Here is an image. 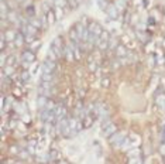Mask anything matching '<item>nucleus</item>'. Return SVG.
Instances as JSON below:
<instances>
[{"label": "nucleus", "instance_id": "nucleus-1", "mask_svg": "<svg viewBox=\"0 0 165 164\" xmlns=\"http://www.w3.org/2000/svg\"><path fill=\"white\" fill-rule=\"evenodd\" d=\"M88 30H89V34H90L92 37H95L96 40L99 38V37L102 36V33H103V30H102V27H100V24H99V23H96V21L89 23Z\"/></svg>", "mask_w": 165, "mask_h": 164}, {"label": "nucleus", "instance_id": "nucleus-2", "mask_svg": "<svg viewBox=\"0 0 165 164\" xmlns=\"http://www.w3.org/2000/svg\"><path fill=\"white\" fill-rule=\"evenodd\" d=\"M37 31L38 28L35 27V25H33L31 23H26V24L23 25V33L26 34V37H28V38H35V36H37Z\"/></svg>", "mask_w": 165, "mask_h": 164}, {"label": "nucleus", "instance_id": "nucleus-3", "mask_svg": "<svg viewBox=\"0 0 165 164\" xmlns=\"http://www.w3.org/2000/svg\"><path fill=\"white\" fill-rule=\"evenodd\" d=\"M109 41H110V37H109V34L106 33V31H103L102 36L97 38L96 45L100 48V50H106V48L109 47Z\"/></svg>", "mask_w": 165, "mask_h": 164}, {"label": "nucleus", "instance_id": "nucleus-4", "mask_svg": "<svg viewBox=\"0 0 165 164\" xmlns=\"http://www.w3.org/2000/svg\"><path fill=\"white\" fill-rule=\"evenodd\" d=\"M55 69H57V62H55L54 59L47 58L45 61H44V65H43V72H45V74H54Z\"/></svg>", "mask_w": 165, "mask_h": 164}, {"label": "nucleus", "instance_id": "nucleus-5", "mask_svg": "<svg viewBox=\"0 0 165 164\" xmlns=\"http://www.w3.org/2000/svg\"><path fill=\"white\" fill-rule=\"evenodd\" d=\"M54 116H55L54 123H58L59 120H62L64 118H66V107L64 106V105H58L55 112H54Z\"/></svg>", "mask_w": 165, "mask_h": 164}, {"label": "nucleus", "instance_id": "nucleus-6", "mask_svg": "<svg viewBox=\"0 0 165 164\" xmlns=\"http://www.w3.org/2000/svg\"><path fill=\"white\" fill-rule=\"evenodd\" d=\"M106 13H107V17L110 20H117L120 16V10L116 4H109V7L106 8Z\"/></svg>", "mask_w": 165, "mask_h": 164}, {"label": "nucleus", "instance_id": "nucleus-7", "mask_svg": "<svg viewBox=\"0 0 165 164\" xmlns=\"http://www.w3.org/2000/svg\"><path fill=\"white\" fill-rule=\"evenodd\" d=\"M21 61L24 62V64H33V62L35 61V54L34 51H24L23 54H21Z\"/></svg>", "mask_w": 165, "mask_h": 164}, {"label": "nucleus", "instance_id": "nucleus-8", "mask_svg": "<svg viewBox=\"0 0 165 164\" xmlns=\"http://www.w3.org/2000/svg\"><path fill=\"white\" fill-rule=\"evenodd\" d=\"M102 130H103V134H105L106 137H110V136H113L114 133L117 132V126L110 122V123L106 124L105 127H102Z\"/></svg>", "mask_w": 165, "mask_h": 164}, {"label": "nucleus", "instance_id": "nucleus-9", "mask_svg": "<svg viewBox=\"0 0 165 164\" xmlns=\"http://www.w3.org/2000/svg\"><path fill=\"white\" fill-rule=\"evenodd\" d=\"M124 140V133H119L116 132L113 136H110V143H113L114 146H120Z\"/></svg>", "mask_w": 165, "mask_h": 164}, {"label": "nucleus", "instance_id": "nucleus-10", "mask_svg": "<svg viewBox=\"0 0 165 164\" xmlns=\"http://www.w3.org/2000/svg\"><path fill=\"white\" fill-rule=\"evenodd\" d=\"M13 42H14L16 47H21V45L26 42V34L24 33H17L14 37V40H13Z\"/></svg>", "mask_w": 165, "mask_h": 164}, {"label": "nucleus", "instance_id": "nucleus-11", "mask_svg": "<svg viewBox=\"0 0 165 164\" xmlns=\"http://www.w3.org/2000/svg\"><path fill=\"white\" fill-rule=\"evenodd\" d=\"M116 55L119 57V58H126V57L128 55V51H127V48L124 47V45H121V44H119L116 47Z\"/></svg>", "mask_w": 165, "mask_h": 164}, {"label": "nucleus", "instance_id": "nucleus-12", "mask_svg": "<svg viewBox=\"0 0 165 164\" xmlns=\"http://www.w3.org/2000/svg\"><path fill=\"white\" fill-rule=\"evenodd\" d=\"M64 55L66 57V59H69V61H72V59L75 58V54H74V50H72V45H66V47H64Z\"/></svg>", "mask_w": 165, "mask_h": 164}, {"label": "nucleus", "instance_id": "nucleus-13", "mask_svg": "<svg viewBox=\"0 0 165 164\" xmlns=\"http://www.w3.org/2000/svg\"><path fill=\"white\" fill-rule=\"evenodd\" d=\"M45 16H47V20H48V24H49V25L54 24V23L57 21V16H55V11L51 10V8H49V10L45 13Z\"/></svg>", "mask_w": 165, "mask_h": 164}, {"label": "nucleus", "instance_id": "nucleus-14", "mask_svg": "<svg viewBox=\"0 0 165 164\" xmlns=\"http://www.w3.org/2000/svg\"><path fill=\"white\" fill-rule=\"evenodd\" d=\"M83 127H88V126H92L93 124V120H95V118L92 115H89V113H86L85 116H83Z\"/></svg>", "mask_w": 165, "mask_h": 164}, {"label": "nucleus", "instance_id": "nucleus-15", "mask_svg": "<svg viewBox=\"0 0 165 164\" xmlns=\"http://www.w3.org/2000/svg\"><path fill=\"white\" fill-rule=\"evenodd\" d=\"M41 81H44V82H52V81H54V74H45V72H43Z\"/></svg>", "mask_w": 165, "mask_h": 164}, {"label": "nucleus", "instance_id": "nucleus-16", "mask_svg": "<svg viewBox=\"0 0 165 164\" xmlns=\"http://www.w3.org/2000/svg\"><path fill=\"white\" fill-rule=\"evenodd\" d=\"M96 3H97V6H99L102 10H105L106 11V8L109 7V3H107V0H96Z\"/></svg>", "mask_w": 165, "mask_h": 164}, {"label": "nucleus", "instance_id": "nucleus-17", "mask_svg": "<svg viewBox=\"0 0 165 164\" xmlns=\"http://www.w3.org/2000/svg\"><path fill=\"white\" fill-rule=\"evenodd\" d=\"M26 13H27V16H28L30 19H33V17H34V14H35V8H34V6H28V7L26 8Z\"/></svg>", "mask_w": 165, "mask_h": 164}, {"label": "nucleus", "instance_id": "nucleus-18", "mask_svg": "<svg viewBox=\"0 0 165 164\" xmlns=\"http://www.w3.org/2000/svg\"><path fill=\"white\" fill-rule=\"evenodd\" d=\"M20 79L23 82H28L30 81V72H28V71H23L21 75H20Z\"/></svg>", "mask_w": 165, "mask_h": 164}, {"label": "nucleus", "instance_id": "nucleus-19", "mask_svg": "<svg viewBox=\"0 0 165 164\" xmlns=\"http://www.w3.org/2000/svg\"><path fill=\"white\" fill-rule=\"evenodd\" d=\"M57 157H58V151H55V150H51V153H49V157H48V161H51V163H54V161H58Z\"/></svg>", "mask_w": 165, "mask_h": 164}, {"label": "nucleus", "instance_id": "nucleus-20", "mask_svg": "<svg viewBox=\"0 0 165 164\" xmlns=\"http://www.w3.org/2000/svg\"><path fill=\"white\" fill-rule=\"evenodd\" d=\"M54 3H55V6H57L58 8L65 7V6L68 4V2H66V0H54Z\"/></svg>", "mask_w": 165, "mask_h": 164}, {"label": "nucleus", "instance_id": "nucleus-21", "mask_svg": "<svg viewBox=\"0 0 165 164\" xmlns=\"http://www.w3.org/2000/svg\"><path fill=\"white\" fill-rule=\"evenodd\" d=\"M116 6H117V7H119V10L121 11V10H124V7H126V3L123 2V0H119V2L116 3Z\"/></svg>", "mask_w": 165, "mask_h": 164}, {"label": "nucleus", "instance_id": "nucleus-22", "mask_svg": "<svg viewBox=\"0 0 165 164\" xmlns=\"http://www.w3.org/2000/svg\"><path fill=\"white\" fill-rule=\"evenodd\" d=\"M107 85H109V79H105V81H103V86L107 88Z\"/></svg>", "mask_w": 165, "mask_h": 164}]
</instances>
